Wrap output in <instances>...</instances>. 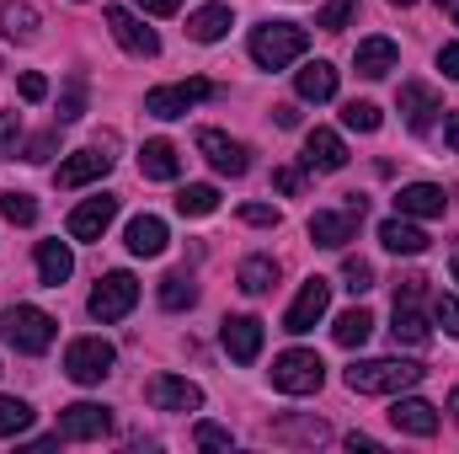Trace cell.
<instances>
[{
    "label": "cell",
    "mask_w": 459,
    "mask_h": 454,
    "mask_svg": "<svg viewBox=\"0 0 459 454\" xmlns=\"http://www.w3.org/2000/svg\"><path fill=\"white\" fill-rule=\"evenodd\" d=\"M422 363H411V358H363V363H352L347 369V390H358V396H401V390H411V385H422Z\"/></svg>",
    "instance_id": "6da1fadb"
},
{
    "label": "cell",
    "mask_w": 459,
    "mask_h": 454,
    "mask_svg": "<svg viewBox=\"0 0 459 454\" xmlns=\"http://www.w3.org/2000/svg\"><path fill=\"white\" fill-rule=\"evenodd\" d=\"M305 48H310V32H305L299 22H262V27H251V59H256L262 70L294 65Z\"/></svg>",
    "instance_id": "7a4b0ae2"
},
{
    "label": "cell",
    "mask_w": 459,
    "mask_h": 454,
    "mask_svg": "<svg viewBox=\"0 0 459 454\" xmlns=\"http://www.w3.org/2000/svg\"><path fill=\"white\" fill-rule=\"evenodd\" d=\"M54 332H59V321L48 310H38V305H11L0 316V337L11 342L16 353H48L54 347Z\"/></svg>",
    "instance_id": "3957f363"
},
{
    "label": "cell",
    "mask_w": 459,
    "mask_h": 454,
    "mask_svg": "<svg viewBox=\"0 0 459 454\" xmlns=\"http://www.w3.org/2000/svg\"><path fill=\"white\" fill-rule=\"evenodd\" d=\"M321 380H326V363H321V353H310V347H289V353L273 358V385H278L283 396H316Z\"/></svg>",
    "instance_id": "277c9868"
},
{
    "label": "cell",
    "mask_w": 459,
    "mask_h": 454,
    "mask_svg": "<svg viewBox=\"0 0 459 454\" xmlns=\"http://www.w3.org/2000/svg\"><path fill=\"white\" fill-rule=\"evenodd\" d=\"M113 342L102 337H75L65 347V374L75 380V385H102L108 374H113Z\"/></svg>",
    "instance_id": "5b68a950"
},
{
    "label": "cell",
    "mask_w": 459,
    "mask_h": 454,
    "mask_svg": "<svg viewBox=\"0 0 459 454\" xmlns=\"http://www.w3.org/2000/svg\"><path fill=\"white\" fill-rule=\"evenodd\" d=\"M134 305H139V278H134V273H108V278L91 289V300H86V310H91L97 321H123Z\"/></svg>",
    "instance_id": "8992f818"
},
{
    "label": "cell",
    "mask_w": 459,
    "mask_h": 454,
    "mask_svg": "<svg viewBox=\"0 0 459 454\" xmlns=\"http://www.w3.org/2000/svg\"><path fill=\"white\" fill-rule=\"evenodd\" d=\"M204 97H214L209 81H177V86H155L144 92V113L150 118H182L187 108H198Z\"/></svg>",
    "instance_id": "52a82bcc"
},
{
    "label": "cell",
    "mask_w": 459,
    "mask_h": 454,
    "mask_svg": "<svg viewBox=\"0 0 459 454\" xmlns=\"http://www.w3.org/2000/svg\"><path fill=\"white\" fill-rule=\"evenodd\" d=\"M198 155H204L220 177H246V171H251V150H246L240 139L220 134V128H204V134H198Z\"/></svg>",
    "instance_id": "ba28073f"
},
{
    "label": "cell",
    "mask_w": 459,
    "mask_h": 454,
    "mask_svg": "<svg viewBox=\"0 0 459 454\" xmlns=\"http://www.w3.org/2000/svg\"><path fill=\"white\" fill-rule=\"evenodd\" d=\"M326 305H332V284H326V278H305L299 300H294V305H289V316H283V332L305 337V332L326 316Z\"/></svg>",
    "instance_id": "9c48e42d"
},
{
    "label": "cell",
    "mask_w": 459,
    "mask_h": 454,
    "mask_svg": "<svg viewBox=\"0 0 459 454\" xmlns=\"http://www.w3.org/2000/svg\"><path fill=\"white\" fill-rule=\"evenodd\" d=\"M144 396H150L155 412H198V406H204V390H198L193 380H177V374H155V380L144 385Z\"/></svg>",
    "instance_id": "30bf717a"
},
{
    "label": "cell",
    "mask_w": 459,
    "mask_h": 454,
    "mask_svg": "<svg viewBox=\"0 0 459 454\" xmlns=\"http://www.w3.org/2000/svg\"><path fill=\"white\" fill-rule=\"evenodd\" d=\"M113 428V412L102 406V401H75V406H65L59 412V439H102Z\"/></svg>",
    "instance_id": "8fae6325"
},
{
    "label": "cell",
    "mask_w": 459,
    "mask_h": 454,
    "mask_svg": "<svg viewBox=\"0 0 459 454\" xmlns=\"http://www.w3.org/2000/svg\"><path fill=\"white\" fill-rule=\"evenodd\" d=\"M108 27H113V38L134 54V59H155L160 54V38L134 16V11H123V5H108Z\"/></svg>",
    "instance_id": "7c38bea8"
},
{
    "label": "cell",
    "mask_w": 459,
    "mask_h": 454,
    "mask_svg": "<svg viewBox=\"0 0 459 454\" xmlns=\"http://www.w3.org/2000/svg\"><path fill=\"white\" fill-rule=\"evenodd\" d=\"M444 209H449V198L438 182H406L395 193V214H406V220H444Z\"/></svg>",
    "instance_id": "4fadbf2b"
},
{
    "label": "cell",
    "mask_w": 459,
    "mask_h": 454,
    "mask_svg": "<svg viewBox=\"0 0 459 454\" xmlns=\"http://www.w3.org/2000/svg\"><path fill=\"white\" fill-rule=\"evenodd\" d=\"M390 423L401 428V433H411V439H433L438 433V406L433 401H422V396H395V406H390Z\"/></svg>",
    "instance_id": "5bb4252c"
},
{
    "label": "cell",
    "mask_w": 459,
    "mask_h": 454,
    "mask_svg": "<svg viewBox=\"0 0 459 454\" xmlns=\"http://www.w3.org/2000/svg\"><path fill=\"white\" fill-rule=\"evenodd\" d=\"M262 321L256 316H225V327H220V342H225V353L235 363H256V353H262Z\"/></svg>",
    "instance_id": "9a60e30c"
},
{
    "label": "cell",
    "mask_w": 459,
    "mask_h": 454,
    "mask_svg": "<svg viewBox=\"0 0 459 454\" xmlns=\"http://www.w3.org/2000/svg\"><path fill=\"white\" fill-rule=\"evenodd\" d=\"M347 166V144L337 128H310L305 134V171H342Z\"/></svg>",
    "instance_id": "2e32d148"
},
{
    "label": "cell",
    "mask_w": 459,
    "mask_h": 454,
    "mask_svg": "<svg viewBox=\"0 0 459 454\" xmlns=\"http://www.w3.org/2000/svg\"><path fill=\"white\" fill-rule=\"evenodd\" d=\"M108 171H113V155H108V150H75L70 161H59L54 182H59V188H86V182H97V177H108Z\"/></svg>",
    "instance_id": "e0dca14e"
},
{
    "label": "cell",
    "mask_w": 459,
    "mask_h": 454,
    "mask_svg": "<svg viewBox=\"0 0 459 454\" xmlns=\"http://www.w3.org/2000/svg\"><path fill=\"white\" fill-rule=\"evenodd\" d=\"M358 220L363 214H352V209H342V214L337 209H316L310 214V240L326 246V251H342L347 240H352V230H358Z\"/></svg>",
    "instance_id": "ac0fdd59"
},
{
    "label": "cell",
    "mask_w": 459,
    "mask_h": 454,
    "mask_svg": "<svg viewBox=\"0 0 459 454\" xmlns=\"http://www.w3.org/2000/svg\"><path fill=\"white\" fill-rule=\"evenodd\" d=\"M113 220H117V198H108V193H102V198H86V204L70 214V235H75V240H102Z\"/></svg>",
    "instance_id": "d6986e66"
},
{
    "label": "cell",
    "mask_w": 459,
    "mask_h": 454,
    "mask_svg": "<svg viewBox=\"0 0 459 454\" xmlns=\"http://www.w3.org/2000/svg\"><path fill=\"white\" fill-rule=\"evenodd\" d=\"M428 240H433V235L417 225V220H406V214H395V220H385V225H379V246H385V251H395V257H422V251H428Z\"/></svg>",
    "instance_id": "ffe728a7"
},
{
    "label": "cell",
    "mask_w": 459,
    "mask_h": 454,
    "mask_svg": "<svg viewBox=\"0 0 459 454\" xmlns=\"http://www.w3.org/2000/svg\"><path fill=\"white\" fill-rule=\"evenodd\" d=\"M395 59H401V48H395L390 38H363V43H358V54H352V65H358V75H363V81L390 75V70H395Z\"/></svg>",
    "instance_id": "44dd1931"
},
{
    "label": "cell",
    "mask_w": 459,
    "mask_h": 454,
    "mask_svg": "<svg viewBox=\"0 0 459 454\" xmlns=\"http://www.w3.org/2000/svg\"><path fill=\"white\" fill-rule=\"evenodd\" d=\"M38 27H43L38 5H27V0H0V32H5L11 43H38Z\"/></svg>",
    "instance_id": "7402d4cb"
},
{
    "label": "cell",
    "mask_w": 459,
    "mask_h": 454,
    "mask_svg": "<svg viewBox=\"0 0 459 454\" xmlns=\"http://www.w3.org/2000/svg\"><path fill=\"white\" fill-rule=\"evenodd\" d=\"M401 113H406V123L422 134V128L433 123V113H444V102H438V92H433V86L406 81V86H401Z\"/></svg>",
    "instance_id": "603a6c76"
},
{
    "label": "cell",
    "mask_w": 459,
    "mask_h": 454,
    "mask_svg": "<svg viewBox=\"0 0 459 454\" xmlns=\"http://www.w3.org/2000/svg\"><path fill=\"white\" fill-rule=\"evenodd\" d=\"M139 171H144L150 182H177V171H182L177 144H171V139H150V144L139 150Z\"/></svg>",
    "instance_id": "cb8c5ba5"
},
{
    "label": "cell",
    "mask_w": 459,
    "mask_h": 454,
    "mask_svg": "<svg viewBox=\"0 0 459 454\" xmlns=\"http://www.w3.org/2000/svg\"><path fill=\"white\" fill-rule=\"evenodd\" d=\"M294 92H299L305 102H332V97H337V70H332L326 59H316V65H305V70L294 75Z\"/></svg>",
    "instance_id": "d4e9b609"
},
{
    "label": "cell",
    "mask_w": 459,
    "mask_h": 454,
    "mask_svg": "<svg viewBox=\"0 0 459 454\" xmlns=\"http://www.w3.org/2000/svg\"><path fill=\"white\" fill-rule=\"evenodd\" d=\"M70 273H75V257H70V246H65V240H38V278H43L48 289H59Z\"/></svg>",
    "instance_id": "484cf974"
},
{
    "label": "cell",
    "mask_w": 459,
    "mask_h": 454,
    "mask_svg": "<svg viewBox=\"0 0 459 454\" xmlns=\"http://www.w3.org/2000/svg\"><path fill=\"white\" fill-rule=\"evenodd\" d=\"M225 32H230V5H220V0H214V5H198V11L187 16V38H193V43H220Z\"/></svg>",
    "instance_id": "4316f807"
},
{
    "label": "cell",
    "mask_w": 459,
    "mask_h": 454,
    "mask_svg": "<svg viewBox=\"0 0 459 454\" xmlns=\"http://www.w3.org/2000/svg\"><path fill=\"white\" fill-rule=\"evenodd\" d=\"M128 251L134 257H160L166 251V220H155V214L128 220Z\"/></svg>",
    "instance_id": "83f0119b"
},
{
    "label": "cell",
    "mask_w": 459,
    "mask_h": 454,
    "mask_svg": "<svg viewBox=\"0 0 459 454\" xmlns=\"http://www.w3.org/2000/svg\"><path fill=\"white\" fill-rule=\"evenodd\" d=\"M390 337L395 347H428V321H422V310L417 305H395V321H390Z\"/></svg>",
    "instance_id": "f1b7e54d"
},
{
    "label": "cell",
    "mask_w": 459,
    "mask_h": 454,
    "mask_svg": "<svg viewBox=\"0 0 459 454\" xmlns=\"http://www.w3.org/2000/svg\"><path fill=\"white\" fill-rule=\"evenodd\" d=\"M235 284H240V294H267L278 284V262L273 257H246L240 273H235Z\"/></svg>",
    "instance_id": "f546056e"
},
{
    "label": "cell",
    "mask_w": 459,
    "mask_h": 454,
    "mask_svg": "<svg viewBox=\"0 0 459 454\" xmlns=\"http://www.w3.org/2000/svg\"><path fill=\"white\" fill-rule=\"evenodd\" d=\"M368 332H374V316H368L363 305L342 310V316H337V327H332V337L342 342V347H363V342H368Z\"/></svg>",
    "instance_id": "4dcf8cb0"
},
{
    "label": "cell",
    "mask_w": 459,
    "mask_h": 454,
    "mask_svg": "<svg viewBox=\"0 0 459 454\" xmlns=\"http://www.w3.org/2000/svg\"><path fill=\"white\" fill-rule=\"evenodd\" d=\"M177 209H182L187 220H204V214H214V209H220V193H214L209 182H187V188L177 193Z\"/></svg>",
    "instance_id": "1f68e13d"
},
{
    "label": "cell",
    "mask_w": 459,
    "mask_h": 454,
    "mask_svg": "<svg viewBox=\"0 0 459 454\" xmlns=\"http://www.w3.org/2000/svg\"><path fill=\"white\" fill-rule=\"evenodd\" d=\"M160 305H166V310H193V305H198L193 278H187V273H166V278H160Z\"/></svg>",
    "instance_id": "d6a6232c"
},
{
    "label": "cell",
    "mask_w": 459,
    "mask_h": 454,
    "mask_svg": "<svg viewBox=\"0 0 459 454\" xmlns=\"http://www.w3.org/2000/svg\"><path fill=\"white\" fill-rule=\"evenodd\" d=\"M332 428L321 423V417H305V423H273V439L278 444H321Z\"/></svg>",
    "instance_id": "836d02e7"
},
{
    "label": "cell",
    "mask_w": 459,
    "mask_h": 454,
    "mask_svg": "<svg viewBox=\"0 0 459 454\" xmlns=\"http://www.w3.org/2000/svg\"><path fill=\"white\" fill-rule=\"evenodd\" d=\"M32 428V406L16 401V396H0V439H16Z\"/></svg>",
    "instance_id": "e575fe53"
},
{
    "label": "cell",
    "mask_w": 459,
    "mask_h": 454,
    "mask_svg": "<svg viewBox=\"0 0 459 454\" xmlns=\"http://www.w3.org/2000/svg\"><path fill=\"white\" fill-rule=\"evenodd\" d=\"M0 214H5L11 225H32V220H38V204H32L27 193L11 188V193H0Z\"/></svg>",
    "instance_id": "d590c367"
},
{
    "label": "cell",
    "mask_w": 459,
    "mask_h": 454,
    "mask_svg": "<svg viewBox=\"0 0 459 454\" xmlns=\"http://www.w3.org/2000/svg\"><path fill=\"white\" fill-rule=\"evenodd\" d=\"M352 16H358V0H326V5H321V16H316V27H326V32H342Z\"/></svg>",
    "instance_id": "8d00e7d4"
},
{
    "label": "cell",
    "mask_w": 459,
    "mask_h": 454,
    "mask_svg": "<svg viewBox=\"0 0 459 454\" xmlns=\"http://www.w3.org/2000/svg\"><path fill=\"white\" fill-rule=\"evenodd\" d=\"M342 123H347V128H358V134H374L385 118H379V108H374V102H347V108H342Z\"/></svg>",
    "instance_id": "74e56055"
},
{
    "label": "cell",
    "mask_w": 459,
    "mask_h": 454,
    "mask_svg": "<svg viewBox=\"0 0 459 454\" xmlns=\"http://www.w3.org/2000/svg\"><path fill=\"white\" fill-rule=\"evenodd\" d=\"M342 284L352 289V294H368V289H374V267H368L363 257H347L342 262Z\"/></svg>",
    "instance_id": "f35d334b"
},
{
    "label": "cell",
    "mask_w": 459,
    "mask_h": 454,
    "mask_svg": "<svg viewBox=\"0 0 459 454\" xmlns=\"http://www.w3.org/2000/svg\"><path fill=\"white\" fill-rule=\"evenodd\" d=\"M433 321L459 342V300H455V294H438V300H433Z\"/></svg>",
    "instance_id": "ab89813d"
},
{
    "label": "cell",
    "mask_w": 459,
    "mask_h": 454,
    "mask_svg": "<svg viewBox=\"0 0 459 454\" xmlns=\"http://www.w3.org/2000/svg\"><path fill=\"white\" fill-rule=\"evenodd\" d=\"M193 439H198V450H230L235 439H230V428H220V423H198L193 428Z\"/></svg>",
    "instance_id": "60d3db41"
},
{
    "label": "cell",
    "mask_w": 459,
    "mask_h": 454,
    "mask_svg": "<svg viewBox=\"0 0 459 454\" xmlns=\"http://www.w3.org/2000/svg\"><path fill=\"white\" fill-rule=\"evenodd\" d=\"M273 188L289 193V198H299V193H305V166H278V171H273Z\"/></svg>",
    "instance_id": "b9f144b4"
},
{
    "label": "cell",
    "mask_w": 459,
    "mask_h": 454,
    "mask_svg": "<svg viewBox=\"0 0 459 454\" xmlns=\"http://www.w3.org/2000/svg\"><path fill=\"white\" fill-rule=\"evenodd\" d=\"M422 289H428V278H422V273L395 278V305H417V300H422Z\"/></svg>",
    "instance_id": "7bdbcfd3"
},
{
    "label": "cell",
    "mask_w": 459,
    "mask_h": 454,
    "mask_svg": "<svg viewBox=\"0 0 459 454\" xmlns=\"http://www.w3.org/2000/svg\"><path fill=\"white\" fill-rule=\"evenodd\" d=\"M81 108H86V81H81V75H75V81H70V86H65V108H59V118H65V123H70V118H81Z\"/></svg>",
    "instance_id": "ee69618b"
},
{
    "label": "cell",
    "mask_w": 459,
    "mask_h": 454,
    "mask_svg": "<svg viewBox=\"0 0 459 454\" xmlns=\"http://www.w3.org/2000/svg\"><path fill=\"white\" fill-rule=\"evenodd\" d=\"M240 220H246V225H278V209H273V204H246V209H240Z\"/></svg>",
    "instance_id": "f6af8a7d"
},
{
    "label": "cell",
    "mask_w": 459,
    "mask_h": 454,
    "mask_svg": "<svg viewBox=\"0 0 459 454\" xmlns=\"http://www.w3.org/2000/svg\"><path fill=\"white\" fill-rule=\"evenodd\" d=\"M43 97H48V81H43L38 70H27V75H22V102H43Z\"/></svg>",
    "instance_id": "bcb514c9"
},
{
    "label": "cell",
    "mask_w": 459,
    "mask_h": 454,
    "mask_svg": "<svg viewBox=\"0 0 459 454\" xmlns=\"http://www.w3.org/2000/svg\"><path fill=\"white\" fill-rule=\"evenodd\" d=\"M438 70L459 86V43H444V48H438Z\"/></svg>",
    "instance_id": "7dc6e473"
},
{
    "label": "cell",
    "mask_w": 459,
    "mask_h": 454,
    "mask_svg": "<svg viewBox=\"0 0 459 454\" xmlns=\"http://www.w3.org/2000/svg\"><path fill=\"white\" fill-rule=\"evenodd\" d=\"M16 139H22V118H16V113H0V150H11Z\"/></svg>",
    "instance_id": "c3c4849f"
},
{
    "label": "cell",
    "mask_w": 459,
    "mask_h": 454,
    "mask_svg": "<svg viewBox=\"0 0 459 454\" xmlns=\"http://www.w3.org/2000/svg\"><path fill=\"white\" fill-rule=\"evenodd\" d=\"M134 5H139L144 16H177V11H182V0H134Z\"/></svg>",
    "instance_id": "681fc988"
},
{
    "label": "cell",
    "mask_w": 459,
    "mask_h": 454,
    "mask_svg": "<svg viewBox=\"0 0 459 454\" xmlns=\"http://www.w3.org/2000/svg\"><path fill=\"white\" fill-rule=\"evenodd\" d=\"M54 155V134H38L32 144H27V161H48Z\"/></svg>",
    "instance_id": "f907efd6"
},
{
    "label": "cell",
    "mask_w": 459,
    "mask_h": 454,
    "mask_svg": "<svg viewBox=\"0 0 459 454\" xmlns=\"http://www.w3.org/2000/svg\"><path fill=\"white\" fill-rule=\"evenodd\" d=\"M444 139H449V150L459 155V113H449V118H444Z\"/></svg>",
    "instance_id": "816d5d0a"
},
{
    "label": "cell",
    "mask_w": 459,
    "mask_h": 454,
    "mask_svg": "<svg viewBox=\"0 0 459 454\" xmlns=\"http://www.w3.org/2000/svg\"><path fill=\"white\" fill-rule=\"evenodd\" d=\"M347 450H352V454H358V450L374 454V450H379V439H368V433H352V439H347Z\"/></svg>",
    "instance_id": "f5cc1de1"
},
{
    "label": "cell",
    "mask_w": 459,
    "mask_h": 454,
    "mask_svg": "<svg viewBox=\"0 0 459 454\" xmlns=\"http://www.w3.org/2000/svg\"><path fill=\"white\" fill-rule=\"evenodd\" d=\"M273 113H278V128H294V123H299V113H294V108H273Z\"/></svg>",
    "instance_id": "db71d44e"
},
{
    "label": "cell",
    "mask_w": 459,
    "mask_h": 454,
    "mask_svg": "<svg viewBox=\"0 0 459 454\" xmlns=\"http://www.w3.org/2000/svg\"><path fill=\"white\" fill-rule=\"evenodd\" d=\"M449 417H455V423H459V390H455V396H449Z\"/></svg>",
    "instance_id": "11a10c76"
},
{
    "label": "cell",
    "mask_w": 459,
    "mask_h": 454,
    "mask_svg": "<svg viewBox=\"0 0 459 454\" xmlns=\"http://www.w3.org/2000/svg\"><path fill=\"white\" fill-rule=\"evenodd\" d=\"M390 5H417V0H390Z\"/></svg>",
    "instance_id": "9f6ffc18"
},
{
    "label": "cell",
    "mask_w": 459,
    "mask_h": 454,
    "mask_svg": "<svg viewBox=\"0 0 459 454\" xmlns=\"http://www.w3.org/2000/svg\"><path fill=\"white\" fill-rule=\"evenodd\" d=\"M455 284H459V257H455Z\"/></svg>",
    "instance_id": "6f0895ef"
},
{
    "label": "cell",
    "mask_w": 459,
    "mask_h": 454,
    "mask_svg": "<svg viewBox=\"0 0 459 454\" xmlns=\"http://www.w3.org/2000/svg\"><path fill=\"white\" fill-rule=\"evenodd\" d=\"M438 5H459V0H438Z\"/></svg>",
    "instance_id": "680465c9"
},
{
    "label": "cell",
    "mask_w": 459,
    "mask_h": 454,
    "mask_svg": "<svg viewBox=\"0 0 459 454\" xmlns=\"http://www.w3.org/2000/svg\"><path fill=\"white\" fill-rule=\"evenodd\" d=\"M455 22H459V5H455Z\"/></svg>",
    "instance_id": "91938a15"
},
{
    "label": "cell",
    "mask_w": 459,
    "mask_h": 454,
    "mask_svg": "<svg viewBox=\"0 0 459 454\" xmlns=\"http://www.w3.org/2000/svg\"><path fill=\"white\" fill-rule=\"evenodd\" d=\"M81 5H86V0H81Z\"/></svg>",
    "instance_id": "94428289"
}]
</instances>
